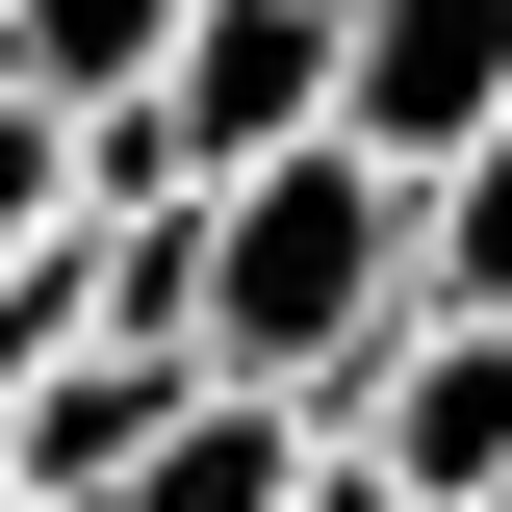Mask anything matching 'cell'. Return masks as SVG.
<instances>
[{"label":"cell","instance_id":"3957f363","mask_svg":"<svg viewBox=\"0 0 512 512\" xmlns=\"http://www.w3.org/2000/svg\"><path fill=\"white\" fill-rule=\"evenodd\" d=\"M128 103H154V154H180V180H231V154L333 128V0H180Z\"/></svg>","mask_w":512,"mask_h":512},{"label":"cell","instance_id":"8fae6325","mask_svg":"<svg viewBox=\"0 0 512 512\" xmlns=\"http://www.w3.org/2000/svg\"><path fill=\"white\" fill-rule=\"evenodd\" d=\"M461 512H512V461H487V487H461Z\"/></svg>","mask_w":512,"mask_h":512},{"label":"cell","instance_id":"ba28073f","mask_svg":"<svg viewBox=\"0 0 512 512\" xmlns=\"http://www.w3.org/2000/svg\"><path fill=\"white\" fill-rule=\"evenodd\" d=\"M154 26H180V0H0V77H26V103H128Z\"/></svg>","mask_w":512,"mask_h":512},{"label":"cell","instance_id":"30bf717a","mask_svg":"<svg viewBox=\"0 0 512 512\" xmlns=\"http://www.w3.org/2000/svg\"><path fill=\"white\" fill-rule=\"evenodd\" d=\"M282 512H436V487H384V461H359V436L308 410V487H282Z\"/></svg>","mask_w":512,"mask_h":512},{"label":"cell","instance_id":"277c9868","mask_svg":"<svg viewBox=\"0 0 512 512\" xmlns=\"http://www.w3.org/2000/svg\"><path fill=\"white\" fill-rule=\"evenodd\" d=\"M512 103V0H333V128L359 154H461Z\"/></svg>","mask_w":512,"mask_h":512},{"label":"cell","instance_id":"52a82bcc","mask_svg":"<svg viewBox=\"0 0 512 512\" xmlns=\"http://www.w3.org/2000/svg\"><path fill=\"white\" fill-rule=\"evenodd\" d=\"M410 282H436V308H512V103L461 128V154H410Z\"/></svg>","mask_w":512,"mask_h":512},{"label":"cell","instance_id":"6da1fadb","mask_svg":"<svg viewBox=\"0 0 512 512\" xmlns=\"http://www.w3.org/2000/svg\"><path fill=\"white\" fill-rule=\"evenodd\" d=\"M384 308H410V154L282 128V154L205 180V359H231V384H333Z\"/></svg>","mask_w":512,"mask_h":512},{"label":"cell","instance_id":"9c48e42d","mask_svg":"<svg viewBox=\"0 0 512 512\" xmlns=\"http://www.w3.org/2000/svg\"><path fill=\"white\" fill-rule=\"evenodd\" d=\"M26 231H77V103L0 77V256H26Z\"/></svg>","mask_w":512,"mask_h":512},{"label":"cell","instance_id":"8992f818","mask_svg":"<svg viewBox=\"0 0 512 512\" xmlns=\"http://www.w3.org/2000/svg\"><path fill=\"white\" fill-rule=\"evenodd\" d=\"M282 487H308V384H231V359H205L180 410L128 436V487H103V512H282Z\"/></svg>","mask_w":512,"mask_h":512},{"label":"cell","instance_id":"7a4b0ae2","mask_svg":"<svg viewBox=\"0 0 512 512\" xmlns=\"http://www.w3.org/2000/svg\"><path fill=\"white\" fill-rule=\"evenodd\" d=\"M308 410L384 461V487H436V512H461V487L512 461V308H436V282H410V308H384L359 359L308 384Z\"/></svg>","mask_w":512,"mask_h":512},{"label":"cell","instance_id":"5b68a950","mask_svg":"<svg viewBox=\"0 0 512 512\" xmlns=\"http://www.w3.org/2000/svg\"><path fill=\"white\" fill-rule=\"evenodd\" d=\"M205 359H128V333H52V359L0 384V487H128V436L180 410Z\"/></svg>","mask_w":512,"mask_h":512}]
</instances>
